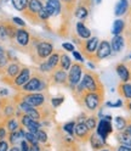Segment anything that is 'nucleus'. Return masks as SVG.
I'll list each match as a JSON object with an SVG mask.
<instances>
[{
    "label": "nucleus",
    "instance_id": "nucleus-1",
    "mask_svg": "<svg viewBox=\"0 0 131 151\" xmlns=\"http://www.w3.org/2000/svg\"><path fill=\"white\" fill-rule=\"evenodd\" d=\"M105 98V93L98 91H83L78 93L75 91V99L79 102V105L85 107L86 110L95 112L100 106Z\"/></svg>",
    "mask_w": 131,
    "mask_h": 151
},
{
    "label": "nucleus",
    "instance_id": "nucleus-2",
    "mask_svg": "<svg viewBox=\"0 0 131 151\" xmlns=\"http://www.w3.org/2000/svg\"><path fill=\"white\" fill-rule=\"evenodd\" d=\"M78 93L83 91H98V93H105L103 84L101 83L98 76L89 70H84V78H81L78 87H75V90Z\"/></svg>",
    "mask_w": 131,
    "mask_h": 151
},
{
    "label": "nucleus",
    "instance_id": "nucleus-3",
    "mask_svg": "<svg viewBox=\"0 0 131 151\" xmlns=\"http://www.w3.org/2000/svg\"><path fill=\"white\" fill-rule=\"evenodd\" d=\"M74 42H75L79 48H80V51L84 54L86 59L89 60H95V54H96V50H97V46H98V38L97 37H92V38H89V39H80L79 37H74Z\"/></svg>",
    "mask_w": 131,
    "mask_h": 151
},
{
    "label": "nucleus",
    "instance_id": "nucleus-4",
    "mask_svg": "<svg viewBox=\"0 0 131 151\" xmlns=\"http://www.w3.org/2000/svg\"><path fill=\"white\" fill-rule=\"evenodd\" d=\"M46 88H48V82L40 76H34L22 87L26 93H39Z\"/></svg>",
    "mask_w": 131,
    "mask_h": 151
},
{
    "label": "nucleus",
    "instance_id": "nucleus-5",
    "mask_svg": "<svg viewBox=\"0 0 131 151\" xmlns=\"http://www.w3.org/2000/svg\"><path fill=\"white\" fill-rule=\"evenodd\" d=\"M83 72H84V67L81 63H78V62L72 63L69 68V73H68V84L72 89L75 90V87L80 83L83 78Z\"/></svg>",
    "mask_w": 131,
    "mask_h": 151
},
{
    "label": "nucleus",
    "instance_id": "nucleus-6",
    "mask_svg": "<svg viewBox=\"0 0 131 151\" xmlns=\"http://www.w3.org/2000/svg\"><path fill=\"white\" fill-rule=\"evenodd\" d=\"M60 58H61V54L60 52H52L48 60L45 62H41L40 63V72L43 73H50L52 71H55V68L58 66L60 63Z\"/></svg>",
    "mask_w": 131,
    "mask_h": 151
},
{
    "label": "nucleus",
    "instance_id": "nucleus-7",
    "mask_svg": "<svg viewBox=\"0 0 131 151\" xmlns=\"http://www.w3.org/2000/svg\"><path fill=\"white\" fill-rule=\"evenodd\" d=\"M35 52H36V58L39 60H45L53 52V45L50 42H39L35 45Z\"/></svg>",
    "mask_w": 131,
    "mask_h": 151
},
{
    "label": "nucleus",
    "instance_id": "nucleus-8",
    "mask_svg": "<svg viewBox=\"0 0 131 151\" xmlns=\"http://www.w3.org/2000/svg\"><path fill=\"white\" fill-rule=\"evenodd\" d=\"M93 5L92 0H80L78 6L75 7V11H74V16H75L78 20H85L89 16L90 10Z\"/></svg>",
    "mask_w": 131,
    "mask_h": 151
},
{
    "label": "nucleus",
    "instance_id": "nucleus-9",
    "mask_svg": "<svg viewBox=\"0 0 131 151\" xmlns=\"http://www.w3.org/2000/svg\"><path fill=\"white\" fill-rule=\"evenodd\" d=\"M92 132L88 128V126L85 124V122H78L75 124V128H74V135L73 138L75 137V139L80 140V141H88L90 139Z\"/></svg>",
    "mask_w": 131,
    "mask_h": 151
},
{
    "label": "nucleus",
    "instance_id": "nucleus-10",
    "mask_svg": "<svg viewBox=\"0 0 131 151\" xmlns=\"http://www.w3.org/2000/svg\"><path fill=\"white\" fill-rule=\"evenodd\" d=\"M112 55V46H110V43L107 42V40H102L98 43V46H97V50H96V54H95V61H101L103 59H107L108 56Z\"/></svg>",
    "mask_w": 131,
    "mask_h": 151
},
{
    "label": "nucleus",
    "instance_id": "nucleus-11",
    "mask_svg": "<svg viewBox=\"0 0 131 151\" xmlns=\"http://www.w3.org/2000/svg\"><path fill=\"white\" fill-rule=\"evenodd\" d=\"M96 133L103 139V140H107L108 135L113 133V127H112V123L110 121H107L105 118H102L96 127Z\"/></svg>",
    "mask_w": 131,
    "mask_h": 151
},
{
    "label": "nucleus",
    "instance_id": "nucleus-12",
    "mask_svg": "<svg viewBox=\"0 0 131 151\" xmlns=\"http://www.w3.org/2000/svg\"><path fill=\"white\" fill-rule=\"evenodd\" d=\"M23 100L28 102L33 107H39L44 105L45 102V95L41 93H28L26 95H23Z\"/></svg>",
    "mask_w": 131,
    "mask_h": 151
},
{
    "label": "nucleus",
    "instance_id": "nucleus-13",
    "mask_svg": "<svg viewBox=\"0 0 131 151\" xmlns=\"http://www.w3.org/2000/svg\"><path fill=\"white\" fill-rule=\"evenodd\" d=\"M44 7L43 3L40 0H29V3H28V6L24 11V16L27 17H32V18H38V12L41 10ZM39 20V18H38Z\"/></svg>",
    "mask_w": 131,
    "mask_h": 151
},
{
    "label": "nucleus",
    "instance_id": "nucleus-14",
    "mask_svg": "<svg viewBox=\"0 0 131 151\" xmlns=\"http://www.w3.org/2000/svg\"><path fill=\"white\" fill-rule=\"evenodd\" d=\"M46 11L50 15V17H56L62 12V4L60 0H50V1H46L45 6Z\"/></svg>",
    "mask_w": 131,
    "mask_h": 151
},
{
    "label": "nucleus",
    "instance_id": "nucleus-15",
    "mask_svg": "<svg viewBox=\"0 0 131 151\" xmlns=\"http://www.w3.org/2000/svg\"><path fill=\"white\" fill-rule=\"evenodd\" d=\"M21 122H22V126L23 127H26L27 129H28V132H32V133H36L39 129H40V127H41V124L39 123L38 121H35V119H32L28 115H24V116H22V119H21Z\"/></svg>",
    "mask_w": 131,
    "mask_h": 151
},
{
    "label": "nucleus",
    "instance_id": "nucleus-16",
    "mask_svg": "<svg viewBox=\"0 0 131 151\" xmlns=\"http://www.w3.org/2000/svg\"><path fill=\"white\" fill-rule=\"evenodd\" d=\"M29 79H31V70L24 67V68H22L20 71V73L17 74V77L14 79V86H16V87H23Z\"/></svg>",
    "mask_w": 131,
    "mask_h": 151
},
{
    "label": "nucleus",
    "instance_id": "nucleus-17",
    "mask_svg": "<svg viewBox=\"0 0 131 151\" xmlns=\"http://www.w3.org/2000/svg\"><path fill=\"white\" fill-rule=\"evenodd\" d=\"M115 71L119 76V78L121 79V82H130L131 81V72L129 66H126L125 63L120 62L115 66Z\"/></svg>",
    "mask_w": 131,
    "mask_h": 151
},
{
    "label": "nucleus",
    "instance_id": "nucleus-18",
    "mask_svg": "<svg viewBox=\"0 0 131 151\" xmlns=\"http://www.w3.org/2000/svg\"><path fill=\"white\" fill-rule=\"evenodd\" d=\"M15 39H16V42H17L18 45L27 46L28 44L31 43V34L28 33L26 29L21 28V29H17L16 35H15Z\"/></svg>",
    "mask_w": 131,
    "mask_h": 151
},
{
    "label": "nucleus",
    "instance_id": "nucleus-19",
    "mask_svg": "<svg viewBox=\"0 0 131 151\" xmlns=\"http://www.w3.org/2000/svg\"><path fill=\"white\" fill-rule=\"evenodd\" d=\"M124 45H125V38L119 34V35H114L113 39L110 42V46H112V52L113 54H118L121 50L124 49Z\"/></svg>",
    "mask_w": 131,
    "mask_h": 151
},
{
    "label": "nucleus",
    "instance_id": "nucleus-20",
    "mask_svg": "<svg viewBox=\"0 0 131 151\" xmlns=\"http://www.w3.org/2000/svg\"><path fill=\"white\" fill-rule=\"evenodd\" d=\"M51 78H52V82L55 84H67L68 83V74L62 68L52 71Z\"/></svg>",
    "mask_w": 131,
    "mask_h": 151
},
{
    "label": "nucleus",
    "instance_id": "nucleus-21",
    "mask_svg": "<svg viewBox=\"0 0 131 151\" xmlns=\"http://www.w3.org/2000/svg\"><path fill=\"white\" fill-rule=\"evenodd\" d=\"M118 93L125 100H131V83L130 82H120L118 86Z\"/></svg>",
    "mask_w": 131,
    "mask_h": 151
},
{
    "label": "nucleus",
    "instance_id": "nucleus-22",
    "mask_svg": "<svg viewBox=\"0 0 131 151\" xmlns=\"http://www.w3.org/2000/svg\"><path fill=\"white\" fill-rule=\"evenodd\" d=\"M90 143H91V146H92V149L93 150H101V149H103V147H106L107 146V144H106V140H103L102 139L97 133H91V135H90Z\"/></svg>",
    "mask_w": 131,
    "mask_h": 151
},
{
    "label": "nucleus",
    "instance_id": "nucleus-23",
    "mask_svg": "<svg viewBox=\"0 0 131 151\" xmlns=\"http://www.w3.org/2000/svg\"><path fill=\"white\" fill-rule=\"evenodd\" d=\"M75 28H77V34H78V37L80 38V39H89V38H91V31L89 29V28L84 24V22H78L77 23V26H75Z\"/></svg>",
    "mask_w": 131,
    "mask_h": 151
},
{
    "label": "nucleus",
    "instance_id": "nucleus-24",
    "mask_svg": "<svg viewBox=\"0 0 131 151\" xmlns=\"http://www.w3.org/2000/svg\"><path fill=\"white\" fill-rule=\"evenodd\" d=\"M129 6H130L129 0H119V1L117 3V5H115V9H114V15L117 17L125 15L129 10Z\"/></svg>",
    "mask_w": 131,
    "mask_h": 151
},
{
    "label": "nucleus",
    "instance_id": "nucleus-25",
    "mask_svg": "<svg viewBox=\"0 0 131 151\" xmlns=\"http://www.w3.org/2000/svg\"><path fill=\"white\" fill-rule=\"evenodd\" d=\"M61 4H62V10L68 14V15H73L74 10H75V6H77V0H60Z\"/></svg>",
    "mask_w": 131,
    "mask_h": 151
},
{
    "label": "nucleus",
    "instance_id": "nucleus-26",
    "mask_svg": "<svg viewBox=\"0 0 131 151\" xmlns=\"http://www.w3.org/2000/svg\"><path fill=\"white\" fill-rule=\"evenodd\" d=\"M24 134H26V132L23 129H17L15 132H11L10 138H9V141H10L12 145H16L18 143H21V141L24 139Z\"/></svg>",
    "mask_w": 131,
    "mask_h": 151
},
{
    "label": "nucleus",
    "instance_id": "nucleus-27",
    "mask_svg": "<svg viewBox=\"0 0 131 151\" xmlns=\"http://www.w3.org/2000/svg\"><path fill=\"white\" fill-rule=\"evenodd\" d=\"M125 27H126V22L124 20H120V18H118V20L114 21L113 27H112V34H113V35L121 34L125 31Z\"/></svg>",
    "mask_w": 131,
    "mask_h": 151
},
{
    "label": "nucleus",
    "instance_id": "nucleus-28",
    "mask_svg": "<svg viewBox=\"0 0 131 151\" xmlns=\"http://www.w3.org/2000/svg\"><path fill=\"white\" fill-rule=\"evenodd\" d=\"M20 71H21V67H20V65H18V63H11V65H9L7 68H6V77L15 79L17 77V74L20 73Z\"/></svg>",
    "mask_w": 131,
    "mask_h": 151
},
{
    "label": "nucleus",
    "instance_id": "nucleus-29",
    "mask_svg": "<svg viewBox=\"0 0 131 151\" xmlns=\"http://www.w3.org/2000/svg\"><path fill=\"white\" fill-rule=\"evenodd\" d=\"M58 66H60L62 70H64V71L69 70V68H70V66H72V61H70V59H69V56H68V55H66V54H61Z\"/></svg>",
    "mask_w": 131,
    "mask_h": 151
},
{
    "label": "nucleus",
    "instance_id": "nucleus-30",
    "mask_svg": "<svg viewBox=\"0 0 131 151\" xmlns=\"http://www.w3.org/2000/svg\"><path fill=\"white\" fill-rule=\"evenodd\" d=\"M11 1H12L14 7L17 11H24L27 9V6H28L29 0H11Z\"/></svg>",
    "mask_w": 131,
    "mask_h": 151
},
{
    "label": "nucleus",
    "instance_id": "nucleus-31",
    "mask_svg": "<svg viewBox=\"0 0 131 151\" xmlns=\"http://www.w3.org/2000/svg\"><path fill=\"white\" fill-rule=\"evenodd\" d=\"M114 123H115V128L118 132H121V130H124L126 124H127V119L124 118V117H121V116H117L115 119H114Z\"/></svg>",
    "mask_w": 131,
    "mask_h": 151
},
{
    "label": "nucleus",
    "instance_id": "nucleus-32",
    "mask_svg": "<svg viewBox=\"0 0 131 151\" xmlns=\"http://www.w3.org/2000/svg\"><path fill=\"white\" fill-rule=\"evenodd\" d=\"M75 124H77L75 121H70V122H67V123L63 126V130H64L69 137H72V138H73V135H74V128H75Z\"/></svg>",
    "mask_w": 131,
    "mask_h": 151
},
{
    "label": "nucleus",
    "instance_id": "nucleus-33",
    "mask_svg": "<svg viewBox=\"0 0 131 151\" xmlns=\"http://www.w3.org/2000/svg\"><path fill=\"white\" fill-rule=\"evenodd\" d=\"M85 124L88 126V128H89L91 132H93V130L96 129V127H97V118H96L95 116H89V117H86Z\"/></svg>",
    "mask_w": 131,
    "mask_h": 151
},
{
    "label": "nucleus",
    "instance_id": "nucleus-34",
    "mask_svg": "<svg viewBox=\"0 0 131 151\" xmlns=\"http://www.w3.org/2000/svg\"><path fill=\"white\" fill-rule=\"evenodd\" d=\"M6 127H7V129L10 130V132H15V130H17L18 129V122H17V119L16 118H9V121H7V123H6Z\"/></svg>",
    "mask_w": 131,
    "mask_h": 151
},
{
    "label": "nucleus",
    "instance_id": "nucleus-35",
    "mask_svg": "<svg viewBox=\"0 0 131 151\" xmlns=\"http://www.w3.org/2000/svg\"><path fill=\"white\" fill-rule=\"evenodd\" d=\"M24 139H26L31 145L39 144V143H38V139H36V135H35L34 133H32V132H27V133L24 134Z\"/></svg>",
    "mask_w": 131,
    "mask_h": 151
},
{
    "label": "nucleus",
    "instance_id": "nucleus-36",
    "mask_svg": "<svg viewBox=\"0 0 131 151\" xmlns=\"http://www.w3.org/2000/svg\"><path fill=\"white\" fill-rule=\"evenodd\" d=\"M26 115H28L32 119H35V121H39L40 118H41V115H40V112L36 110L35 107H33V109H31L28 112H26Z\"/></svg>",
    "mask_w": 131,
    "mask_h": 151
},
{
    "label": "nucleus",
    "instance_id": "nucleus-37",
    "mask_svg": "<svg viewBox=\"0 0 131 151\" xmlns=\"http://www.w3.org/2000/svg\"><path fill=\"white\" fill-rule=\"evenodd\" d=\"M35 135H36V139H38V143H41V144H45L46 141H48V134H46V132H44V130H38L35 133Z\"/></svg>",
    "mask_w": 131,
    "mask_h": 151
},
{
    "label": "nucleus",
    "instance_id": "nucleus-38",
    "mask_svg": "<svg viewBox=\"0 0 131 151\" xmlns=\"http://www.w3.org/2000/svg\"><path fill=\"white\" fill-rule=\"evenodd\" d=\"M38 18H39V20H41V21H44V22H48L49 21L50 15L48 14V11H46L45 7H43L41 10L38 12Z\"/></svg>",
    "mask_w": 131,
    "mask_h": 151
},
{
    "label": "nucleus",
    "instance_id": "nucleus-39",
    "mask_svg": "<svg viewBox=\"0 0 131 151\" xmlns=\"http://www.w3.org/2000/svg\"><path fill=\"white\" fill-rule=\"evenodd\" d=\"M7 38H9V35L6 32L5 23H0V40H6Z\"/></svg>",
    "mask_w": 131,
    "mask_h": 151
},
{
    "label": "nucleus",
    "instance_id": "nucleus-40",
    "mask_svg": "<svg viewBox=\"0 0 131 151\" xmlns=\"http://www.w3.org/2000/svg\"><path fill=\"white\" fill-rule=\"evenodd\" d=\"M64 101V98L63 96H60V98H52L51 99V104L53 107H60Z\"/></svg>",
    "mask_w": 131,
    "mask_h": 151
},
{
    "label": "nucleus",
    "instance_id": "nucleus-41",
    "mask_svg": "<svg viewBox=\"0 0 131 151\" xmlns=\"http://www.w3.org/2000/svg\"><path fill=\"white\" fill-rule=\"evenodd\" d=\"M20 144H21V147H20V150H21V151H29L31 145H29V143H28V141H27L26 139H23Z\"/></svg>",
    "mask_w": 131,
    "mask_h": 151
},
{
    "label": "nucleus",
    "instance_id": "nucleus-42",
    "mask_svg": "<svg viewBox=\"0 0 131 151\" xmlns=\"http://www.w3.org/2000/svg\"><path fill=\"white\" fill-rule=\"evenodd\" d=\"M106 105H107L108 107H121V106H123V101H121V100H118V101H115V102L108 101V102H106Z\"/></svg>",
    "mask_w": 131,
    "mask_h": 151
},
{
    "label": "nucleus",
    "instance_id": "nucleus-43",
    "mask_svg": "<svg viewBox=\"0 0 131 151\" xmlns=\"http://www.w3.org/2000/svg\"><path fill=\"white\" fill-rule=\"evenodd\" d=\"M62 48L64 49V50H67V51H74V49H75V48H74V45L72 44V43H63L62 44Z\"/></svg>",
    "mask_w": 131,
    "mask_h": 151
},
{
    "label": "nucleus",
    "instance_id": "nucleus-44",
    "mask_svg": "<svg viewBox=\"0 0 131 151\" xmlns=\"http://www.w3.org/2000/svg\"><path fill=\"white\" fill-rule=\"evenodd\" d=\"M12 22L16 23V24H18V26H21V27H24L26 26V22L22 20V18H20V17H14L12 18Z\"/></svg>",
    "mask_w": 131,
    "mask_h": 151
},
{
    "label": "nucleus",
    "instance_id": "nucleus-45",
    "mask_svg": "<svg viewBox=\"0 0 131 151\" xmlns=\"http://www.w3.org/2000/svg\"><path fill=\"white\" fill-rule=\"evenodd\" d=\"M0 151H9V143L5 140H0Z\"/></svg>",
    "mask_w": 131,
    "mask_h": 151
},
{
    "label": "nucleus",
    "instance_id": "nucleus-46",
    "mask_svg": "<svg viewBox=\"0 0 131 151\" xmlns=\"http://www.w3.org/2000/svg\"><path fill=\"white\" fill-rule=\"evenodd\" d=\"M73 56H74V59H75L77 61H79V62H84V58L81 56V54H80L79 51H75V50H74V51H73Z\"/></svg>",
    "mask_w": 131,
    "mask_h": 151
},
{
    "label": "nucleus",
    "instance_id": "nucleus-47",
    "mask_svg": "<svg viewBox=\"0 0 131 151\" xmlns=\"http://www.w3.org/2000/svg\"><path fill=\"white\" fill-rule=\"evenodd\" d=\"M115 151H131V147L126 146V145H120V146H118V149Z\"/></svg>",
    "mask_w": 131,
    "mask_h": 151
},
{
    "label": "nucleus",
    "instance_id": "nucleus-48",
    "mask_svg": "<svg viewBox=\"0 0 131 151\" xmlns=\"http://www.w3.org/2000/svg\"><path fill=\"white\" fill-rule=\"evenodd\" d=\"M5 137H6V129L4 127H0V140H4Z\"/></svg>",
    "mask_w": 131,
    "mask_h": 151
},
{
    "label": "nucleus",
    "instance_id": "nucleus-49",
    "mask_svg": "<svg viewBox=\"0 0 131 151\" xmlns=\"http://www.w3.org/2000/svg\"><path fill=\"white\" fill-rule=\"evenodd\" d=\"M126 133H129L130 135H131V119H127V124H126V127H125V129H124Z\"/></svg>",
    "mask_w": 131,
    "mask_h": 151
},
{
    "label": "nucleus",
    "instance_id": "nucleus-50",
    "mask_svg": "<svg viewBox=\"0 0 131 151\" xmlns=\"http://www.w3.org/2000/svg\"><path fill=\"white\" fill-rule=\"evenodd\" d=\"M125 106H126L127 111H130V112H131V100H126V102H125Z\"/></svg>",
    "mask_w": 131,
    "mask_h": 151
},
{
    "label": "nucleus",
    "instance_id": "nucleus-51",
    "mask_svg": "<svg viewBox=\"0 0 131 151\" xmlns=\"http://www.w3.org/2000/svg\"><path fill=\"white\" fill-rule=\"evenodd\" d=\"M7 94H9L7 89H3V90H0V96H6Z\"/></svg>",
    "mask_w": 131,
    "mask_h": 151
},
{
    "label": "nucleus",
    "instance_id": "nucleus-52",
    "mask_svg": "<svg viewBox=\"0 0 131 151\" xmlns=\"http://www.w3.org/2000/svg\"><path fill=\"white\" fill-rule=\"evenodd\" d=\"M4 54H5V49L3 48V46H0V56L4 55Z\"/></svg>",
    "mask_w": 131,
    "mask_h": 151
},
{
    "label": "nucleus",
    "instance_id": "nucleus-53",
    "mask_svg": "<svg viewBox=\"0 0 131 151\" xmlns=\"http://www.w3.org/2000/svg\"><path fill=\"white\" fill-rule=\"evenodd\" d=\"M103 118H105V119H107V121H112V116H109V115H107V116H105Z\"/></svg>",
    "mask_w": 131,
    "mask_h": 151
},
{
    "label": "nucleus",
    "instance_id": "nucleus-54",
    "mask_svg": "<svg viewBox=\"0 0 131 151\" xmlns=\"http://www.w3.org/2000/svg\"><path fill=\"white\" fill-rule=\"evenodd\" d=\"M10 151H21V150H20V149H18L17 146H14V147H12V149H11Z\"/></svg>",
    "mask_w": 131,
    "mask_h": 151
},
{
    "label": "nucleus",
    "instance_id": "nucleus-55",
    "mask_svg": "<svg viewBox=\"0 0 131 151\" xmlns=\"http://www.w3.org/2000/svg\"><path fill=\"white\" fill-rule=\"evenodd\" d=\"M127 37H129V39H127V42H129V46H131V33H130Z\"/></svg>",
    "mask_w": 131,
    "mask_h": 151
},
{
    "label": "nucleus",
    "instance_id": "nucleus-56",
    "mask_svg": "<svg viewBox=\"0 0 131 151\" xmlns=\"http://www.w3.org/2000/svg\"><path fill=\"white\" fill-rule=\"evenodd\" d=\"M100 151H112V149H107V147H103V149H101Z\"/></svg>",
    "mask_w": 131,
    "mask_h": 151
},
{
    "label": "nucleus",
    "instance_id": "nucleus-57",
    "mask_svg": "<svg viewBox=\"0 0 131 151\" xmlns=\"http://www.w3.org/2000/svg\"><path fill=\"white\" fill-rule=\"evenodd\" d=\"M89 66H90V67H91V70H93V68H95V65H93L92 62H90V63H89Z\"/></svg>",
    "mask_w": 131,
    "mask_h": 151
},
{
    "label": "nucleus",
    "instance_id": "nucleus-58",
    "mask_svg": "<svg viewBox=\"0 0 131 151\" xmlns=\"http://www.w3.org/2000/svg\"><path fill=\"white\" fill-rule=\"evenodd\" d=\"M126 59H129V60H131V54H130V55L127 56V58H126Z\"/></svg>",
    "mask_w": 131,
    "mask_h": 151
},
{
    "label": "nucleus",
    "instance_id": "nucleus-59",
    "mask_svg": "<svg viewBox=\"0 0 131 151\" xmlns=\"http://www.w3.org/2000/svg\"><path fill=\"white\" fill-rule=\"evenodd\" d=\"M101 3V0H96V4H100Z\"/></svg>",
    "mask_w": 131,
    "mask_h": 151
},
{
    "label": "nucleus",
    "instance_id": "nucleus-60",
    "mask_svg": "<svg viewBox=\"0 0 131 151\" xmlns=\"http://www.w3.org/2000/svg\"><path fill=\"white\" fill-rule=\"evenodd\" d=\"M129 67H130V72H131V62L129 63Z\"/></svg>",
    "mask_w": 131,
    "mask_h": 151
},
{
    "label": "nucleus",
    "instance_id": "nucleus-61",
    "mask_svg": "<svg viewBox=\"0 0 131 151\" xmlns=\"http://www.w3.org/2000/svg\"><path fill=\"white\" fill-rule=\"evenodd\" d=\"M48 1H50V0H48Z\"/></svg>",
    "mask_w": 131,
    "mask_h": 151
}]
</instances>
